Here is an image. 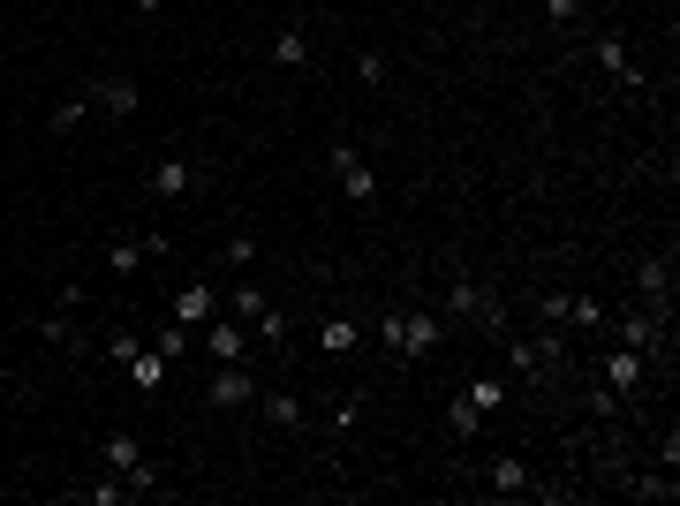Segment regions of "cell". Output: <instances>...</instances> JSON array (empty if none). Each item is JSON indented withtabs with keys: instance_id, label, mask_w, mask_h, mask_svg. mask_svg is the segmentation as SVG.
<instances>
[{
	"instance_id": "1",
	"label": "cell",
	"mask_w": 680,
	"mask_h": 506,
	"mask_svg": "<svg viewBox=\"0 0 680 506\" xmlns=\"http://www.w3.org/2000/svg\"><path fill=\"white\" fill-rule=\"evenodd\" d=\"M386 348H393V363H424L431 348H439V333H446V318L439 310H386Z\"/></svg>"
},
{
	"instance_id": "2",
	"label": "cell",
	"mask_w": 680,
	"mask_h": 506,
	"mask_svg": "<svg viewBox=\"0 0 680 506\" xmlns=\"http://www.w3.org/2000/svg\"><path fill=\"white\" fill-rule=\"evenodd\" d=\"M333 174H340V197H348V204H371V197H378V174L356 159V144H348V136L333 144Z\"/></svg>"
},
{
	"instance_id": "3",
	"label": "cell",
	"mask_w": 680,
	"mask_h": 506,
	"mask_svg": "<svg viewBox=\"0 0 680 506\" xmlns=\"http://www.w3.org/2000/svg\"><path fill=\"white\" fill-rule=\"evenodd\" d=\"M620 340H628L635 355H658V348H665V303L628 310V318H620Z\"/></svg>"
},
{
	"instance_id": "4",
	"label": "cell",
	"mask_w": 680,
	"mask_h": 506,
	"mask_svg": "<svg viewBox=\"0 0 680 506\" xmlns=\"http://www.w3.org/2000/svg\"><path fill=\"white\" fill-rule=\"evenodd\" d=\"M91 106H99V114H114V121H129L136 106H144V91L129 84V76H91V91H84Z\"/></svg>"
},
{
	"instance_id": "5",
	"label": "cell",
	"mask_w": 680,
	"mask_h": 506,
	"mask_svg": "<svg viewBox=\"0 0 680 506\" xmlns=\"http://www.w3.org/2000/svg\"><path fill=\"white\" fill-rule=\"evenodd\" d=\"M204 393H212V408H250L257 401V378H250V363H220Z\"/></svg>"
},
{
	"instance_id": "6",
	"label": "cell",
	"mask_w": 680,
	"mask_h": 506,
	"mask_svg": "<svg viewBox=\"0 0 680 506\" xmlns=\"http://www.w3.org/2000/svg\"><path fill=\"white\" fill-rule=\"evenodd\" d=\"M212 310H220V295H212V287H204V280H189V287H174V303H167V318L182 325V333H197V325L212 318Z\"/></svg>"
},
{
	"instance_id": "7",
	"label": "cell",
	"mask_w": 680,
	"mask_h": 506,
	"mask_svg": "<svg viewBox=\"0 0 680 506\" xmlns=\"http://www.w3.org/2000/svg\"><path fill=\"white\" fill-rule=\"evenodd\" d=\"M643 378H650V355H635L628 340H620V348L605 355V393H620V401H628V393L643 386Z\"/></svg>"
},
{
	"instance_id": "8",
	"label": "cell",
	"mask_w": 680,
	"mask_h": 506,
	"mask_svg": "<svg viewBox=\"0 0 680 506\" xmlns=\"http://www.w3.org/2000/svg\"><path fill=\"white\" fill-rule=\"evenodd\" d=\"M484 491H499V499H522V491H537V476H529L522 454H499L492 469H484Z\"/></svg>"
},
{
	"instance_id": "9",
	"label": "cell",
	"mask_w": 680,
	"mask_h": 506,
	"mask_svg": "<svg viewBox=\"0 0 680 506\" xmlns=\"http://www.w3.org/2000/svg\"><path fill=\"white\" fill-rule=\"evenodd\" d=\"M204 355L212 363H242V318H204Z\"/></svg>"
},
{
	"instance_id": "10",
	"label": "cell",
	"mask_w": 680,
	"mask_h": 506,
	"mask_svg": "<svg viewBox=\"0 0 680 506\" xmlns=\"http://www.w3.org/2000/svg\"><path fill=\"white\" fill-rule=\"evenodd\" d=\"M129 386H136V393H159V386H167V355H159L152 340L129 355Z\"/></svg>"
},
{
	"instance_id": "11",
	"label": "cell",
	"mask_w": 680,
	"mask_h": 506,
	"mask_svg": "<svg viewBox=\"0 0 680 506\" xmlns=\"http://www.w3.org/2000/svg\"><path fill=\"white\" fill-rule=\"evenodd\" d=\"M635 287H643V303H665V295H673V257H643V265H635Z\"/></svg>"
},
{
	"instance_id": "12",
	"label": "cell",
	"mask_w": 680,
	"mask_h": 506,
	"mask_svg": "<svg viewBox=\"0 0 680 506\" xmlns=\"http://www.w3.org/2000/svg\"><path fill=\"white\" fill-rule=\"evenodd\" d=\"M144 189H152L159 204H174V197H182V189H189V167H182V159H159V167L144 174Z\"/></svg>"
},
{
	"instance_id": "13",
	"label": "cell",
	"mask_w": 680,
	"mask_h": 506,
	"mask_svg": "<svg viewBox=\"0 0 680 506\" xmlns=\"http://www.w3.org/2000/svg\"><path fill=\"white\" fill-rule=\"evenodd\" d=\"M272 61H280V68H303L310 61V38L295 31V23H280V31H272Z\"/></svg>"
},
{
	"instance_id": "14",
	"label": "cell",
	"mask_w": 680,
	"mask_h": 506,
	"mask_svg": "<svg viewBox=\"0 0 680 506\" xmlns=\"http://www.w3.org/2000/svg\"><path fill=\"white\" fill-rule=\"evenodd\" d=\"M136 461H144V439H136V431H114V439H106V469H114V476H129Z\"/></svg>"
},
{
	"instance_id": "15",
	"label": "cell",
	"mask_w": 680,
	"mask_h": 506,
	"mask_svg": "<svg viewBox=\"0 0 680 506\" xmlns=\"http://www.w3.org/2000/svg\"><path fill=\"white\" fill-rule=\"evenodd\" d=\"M446 431H454V439H476V431H484V408H476L469 393H454V408H446Z\"/></svg>"
},
{
	"instance_id": "16",
	"label": "cell",
	"mask_w": 680,
	"mask_h": 506,
	"mask_svg": "<svg viewBox=\"0 0 680 506\" xmlns=\"http://www.w3.org/2000/svg\"><path fill=\"white\" fill-rule=\"evenodd\" d=\"M461 393H469V401L484 408V416H499V408H507V378H492V371H484V378H469Z\"/></svg>"
},
{
	"instance_id": "17",
	"label": "cell",
	"mask_w": 680,
	"mask_h": 506,
	"mask_svg": "<svg viewBox=\"0 0 680 506\" xmlns=\"http://www.w3.org/2000/svg\"><path fill=\"white\" fill-rule=\"evenodd\" d=\"M356 340H363V333H356V318H325V325H318V348H325V355H348Z\"/></svg>"
},
{
	"instance_id": "18",
	"label": "cell",
	"mask_w": 680,
	"mask_h": 506,
	"mask_svg": "<svg viewBox=\"0 0 680 506\" xmlns=\"http://www.w3.org/2000/svg\"><path fill=\"white\" fill-rule=\"evenodd\" d=\"M106 265H114V280H129L136 265H144V242L136 235H121V242H106Z\"/></svg>"
},
{
	"instance_id": "19",
	"label": "cell",
	"mask_w": 680,
	"mask_h": 506,
	"mask_svg": "<svg viewBox=\"0 0 680 506\" xmlns=\"http://www.w3.org/2000/svg\"><path fill=\"white\" fill-rule=\"evenodd\" d=\"M265 303H272L265 287H250V280H242L235 295H227V318H242V325H250V318H257V310H265Z\"/></svg>"
},
{
	"instance_id": "20",
	"label": "cell",
	"mask_w": 680,
	"mask_h": 506,
	"mask_svg": "<svg viewBox=\"0 0 680 506\" xmlns=\"http://www.w3.org/2000/svg\"><path fill=\"white\" fill-rule=\"evenodd\" d=\"M597 61H605V68H612V76H628V84H635V61H628V38H612V31H605V38H597Z\"/></svg>"
},
{
	"instance_id": "21",
	"label": "cell",
	"mask_w": 680,
	"mask_h": 506,
	"mask_svg": "<svg viewBox=\"0 0 680 506\" xmlns=\"http://www.w3.org/2000/svg\"><path fill=\"white\" fill-rule=\"evenodd\" d=\"M537 363H544V371H560V363H567V333H560V325H537Z\"/></svg>"
},
{
	"instance_id": "22",
	"label": "cell",
	"mask_w": 680,
	"mask_h": 506,
	"mask_svg": "<svg viewBox=\"0 0 680 506\" xmlns=\"http://www.w3.org/2000/svg\"><path fill=\"white\" fill-rule=\"evenodd\" d=\"M507 371H514V378H544V363H537V340H507Z\"/></svg>"
},
{
	"instance_id": "23",
	"label": "cell",
	"mask_w": 680,
	"mask_h": 506,
	"mask_svg": "<svg viewBox=\"0 0 680 506\" xmlns=\"http://www.w3.org/2000/svg\"><path fill=\"white\" fill-rule=\"evenodd\" d=\"M257 408H265V423H303V401H295V393H257Z\"/></svg>"
},
{
	"instance_id": "24",
	"label": "cell",
	"mask_w": 680,
	"mask_h": 506,
	"mask_svg": "<svg viewBox=\"0 0 680 506\" xmlns=\"http://www.w3.org/2000/svg\"><path fill=\"white\" fill-rule=\"evenodd\" d=\"M76 499L84 506H121V499H136V491H129V476H114V484H84Z\"/></svg>"
},
{
	"instance_id": "25",
	"label": "cell",
	"mask_w": 680,
	"mask_h": 506,
	"mask_svg": "<svg viewBox=\"0 0 680 506\" xmlns=\"http://www.w3.org/2000/svg\"><path fill=\"white\" fill-rule=\"evenodd\" d=\"M84 121H91V99H84V91H76V99H61V106H53V129H84Z\"/></svg>"
},
{
	"instance_id": "26",
	"label": "cell",
	"mask_w": 680,
	"mask_h": 506,
	"mask_svg": "<svg viewBox=\"0 0 680 506\" xmlns=\"http://www.w3.org/2000/svg\"><path fill=\"white\" fill-rule=\"evenodd\" d=\"M250 325H257V340H265V348H280V340H288V318H280V310H272V303H265V310H257V318H250Z\"/></svg>"
},
{
	"instance_id": "27",
	"label": "cell",
	"mask_w": 680,
	"mask_h": 506,
	"mask_svg": "<svg viewBox=\"0 0 680 506\" xmlns=\"http://www.w3.org/2000/svg\"><path fill=\"white\" fill-rule=\"evenodd\" d=\"M673 469H650V476H635V499H673Z\"/></svg>"
},
{
	"instance_id": "28",
	"label": "cell",
	"mask_w": 680,
	"mask_h": 506,
	"mask_svg": "<svg viewBox=\"0 0 680 506\" xmlns=\"http://www.w3.org/2000/svg\"><path fill=\"white\" fill-rule=\"evenodd\" d=\"M152 348H159V355H167V363H182V355H189V333H182V325H174V318H167V333H159V340H152Z\"/></svg>"
},
{
	"instance_id": "29",
	"label": "cell",
	"mask_w": 680,
	"mask_h": 506,
	"mask_svg": "<svg viewBox=\"0 0 680 506\" xmlns=\"http://www.w3.org/2000/svg\"><path fill=\"white\" fill-rule=\"evenodd\" d=\"M227 265L250 272V265H257V242H242V235H235V242H227Z\"/></svg>"
},
{
	"instance_id": "30",
	"label": "cell",
	"mask_w": 680,
	"mask_h": 506,
	"mask_svg": "<svg viewBox=\"0 0 680 506\" xmlns=\"http://www.w3.org/2000/svg\"><path fill=\"white\" fill-rule=\"evenodd\" d=\"M544 16H552V23H575V16H582V0H544Z\"/></svg>"
},
{
	"instance_id": "31",
	"label": "cell",
	"mask_w": 680,
	"mask_h": 506,
	"mask_svg": "<svg viewBox=\"0 0 680 506\" xmlns=\"http://www.w3.org/2000/svg\"><path fill=\"white\" fill-rule=\"evenodd\" d=\"M129 8H136V16H159V8H167V0H129Z\"/></svg>"
},
{
	"instance_id": "32",
	"label": "cell",
	"mask_w": 680,
	"mask_h": 506,
	"mask_svg": "<svg viewBox=\"0 0 680 506\" xmlns=\"http://www.w3.org/2000/svg\"><path fill=\"white\" fill-rule=\"evenodd\" d=\"M484 8H492V0H484Z\"/></svg>"
}]
</instances>
